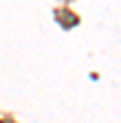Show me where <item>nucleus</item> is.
Wrapping results in <instances>:
<instances>
[{"label": "nucleus", "mask_w": 121, "mask_h": 123, "mask_svg": "<svg viewBox=\"0 0 121 123\" xmlns=\"http://www.w3.org/2000/svg\"><path fill=\"white\" fill-rule=\"evenodd\" d=\"M59 20H64V26L68 29V26H73V24H77V15H73V13H68V11H62V13H59Z\"/></svg>", "instance_id": "obj_1"}]
</instances>
